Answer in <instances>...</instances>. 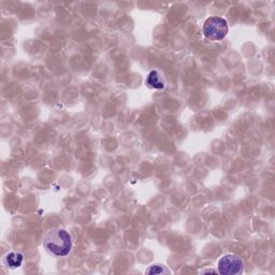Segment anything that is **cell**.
I'll return each instance as SVG.
<instances>
[{
    "mask_svg": "<svg viewBox=\"0 0 275 275\" xmlns=\"http://www.w3.org/2000/svg\"><path fill=\"white\" fill-rule=\"evenodd\" d=\"M43 245L53 256L66 257L71 252L74 242H72L71 234L66 229L55 228L47 233Z\"/></svg>",
    "mask_w": 275,
    "mask_h": 275,
    "instance_id": "1",
    "label": "cell"
},
{
    "mask_svg": "<svg viewBox=\"0 0 275 275\" xmlns=\"http://www.w3.org/2000/svg\"><path fill=\"white\" fill-rule=\"evenodd\" d=\"M147 84L151 88H156V89L165 88L164 77H162L160 72L157 71V70L150 72V75L147 78Z\"/></svg>",
    "mask_w": 275,
    "mask_h": 275,
    "instance_id": "5",
    "label": "cell"
},
{
    "mask_svg": "<svg viewBox=\"0 0 275 275\" xmlns=\"http://www.w3.org/2000/svg\"><path fill=\"white\" fill-rule=\"evenodd\" d=\"M229 31L228 23L220 16H210L203 24V35L211 41H221Z\"/></svg>",
    "mask_w": 275,
    "mask_h": 275,
    "instance_id": "2",
    "label": "cell"
},
{
    "mask_svg": "<svg viewBox=\"0 0 275 275\" xmlns=\"http://www.w3.org/2000/svg\"><path fill=\"white\" fill-rule=\"evenodd\" d=\"M24 261V255L21 251H10L3 256L2 263L9 269H18Z\"/></svg>",
    "mask_w": 275,
    "mask_h": 275,
    "instance_id": "4",
    "label": "cell"
},
{
    "mask_svg": "<svg viewBox=\"0 0 275 275\" xmlns=\"http://www.w3.org/2000/svg\"><path fill=\"white\" fill-rule=\"evenodd\" d=\"M147 274H170V270L168 269L165 265L162 263H154V265H150L147 271H145Z\"/></svg>",
    "mask_w": 275,
    "mask_h": 275,
    "instance_id": "6",
    "label": "cell"
},
{
    "mask_svg": "<svg viewBox=\"0 0 275 275\" xmlns=\"http://www.w3.org/2000/svg\"><path fill=\"white\" fill-rule=\"evenodd\" d=\"M217 271L224 275H240L244 271V261L237 255H224L217 262Z\"/></svg>",
    "mask_w": 275,
    "mask_h": 275,
    "instance_id": "3",
    "label": "cell"
},
{
    "mask_svg": "<svg viewBox=\"0 0 275 275\" xmlns=\"http://www.w3.org/2000/svg\"><path fill=\"white\" fill-rule=\"evenodd\" d=\"M200 273H201V274H209V273H212V274H218V271H217V270H215V269H205V270L201 271Z\"/></svg>",
    "mask_w": 275,
    "mask_h": 275,
    "instance_id": "7",
    "label": "cell"
}]
</instances>
